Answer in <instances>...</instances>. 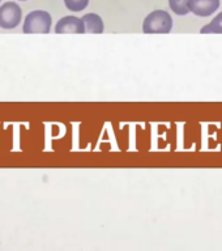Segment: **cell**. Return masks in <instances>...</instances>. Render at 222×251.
<instances>
[{
  "label": "cell",
  "instance_id": "11",
  "mask_svg": "<svg viewBox=\"0 0 222 251\" xmlns=\"http://www.w3.org/2000/svg\"><path fill=\"white\" fill-rule=\"evenodd\" d=\"M0 1H1V0H0Z\"/></svg>",
  "mask_w": 222,
  "mask_h": 251
},
{
  "label": "cell",
  "instance_id": "4",
  "mask_svg": "<svg viewBox=\"0 0 222 251\" xmlns=\"http://www.w3.org/2000/svg\"><path fill=\"white\" fill-rule=\"evenodd\" d=\"M55 33L56 34H66V33L84 34L85 25L82 19H78L76 16H64L55 25Z\"/></svg>",
  "mask_w": 222,
  "mask_h": 251
},
{
  "label": "cell",
  "instance_id": "10",
  "mask_svg": "<svg viewBox=\"0 0 222 251\" xmlns=\"http://www.w3.org/2000/svg\"><path fill=\"white\" fill-rule=\"evenodd\" d=\"M21 1H26V0H21Z\"/></svg>",
  "mask_w": 222,
  "mask_h": 251
},
{
  "label": "cell",
  "instance_id": "5",
  "mask_svg": "<svg viewBox=\"0 0 222 251\" xmlns=\"http://www.w3.org/2000/svg\"><path fill=\"white\" fill-rule=\"evenodd\" d=\"M190 12L200 17L213 15L220 8V0H190Z\"/></svg>",
  "mask_w": 222,
  "mask_h": 251
},
{
  "label": "cell",
  "instance_id": "7",
  "mask_svg": "<svg viewBox=\"0 0 222 251\" xmlns=\"http://www.w3.org/2000/svg\"><path fill=\"white\" fill-rule=\"evenodd\" d=\"M200 33H203V34H208V33L222 34V12H220L219 15L216 16L215 19L212 20L211 24L204 25V26L201 27Z\"/></svg>",
  "mask_w": 222,
  "mask_h": 251
},
{
  "label": "cell",
  "instance_id": "3",
  "mask_svg": "<svg viewBox=\"0 0 222 251\" xmlns=\"http://www.w3.org/2000/svg\"><path fill=\"white\" fill-rule=\"evenodd\" d=\"M23 19V11L15 1H8L0 7V27L15 29Z\"/></svg>",
  "mask_w": 222,
  "mask_h": 251
},
{
  "label": "cell",
  "instance_id": "1",
  "mask_svg": "<svg viewBox=\"0 0 222 251\" xmlns=\"http://www.w3.org/2000/svg\"><path fill=\"white\" fill-rule=\"evenodd\" d=\"M173 29V17L168 11L157 9L144 19L143 31L145 34H168Z\"/></svg>",
  "mask_w": 222,
  "mask_h": 251
},
{
  "label": "cell",
  "instance_id": "8",
  "mask_svg": "<svg viewBox=\"0 0 222 251\" xmlns=\"http://www.w3.org/2000/svg\"><path fill=\"white\" fill-rule=\"evenodd\" d=\"M190 0H169V5L174 13L179 16H186L190 12Z\"/></svg>",
  "mask_w": 222,
  "mask_h": 251
},
{
  "label": "cell",
  "instance_id": "9",
  "mask_svg": "<svg viewBox=\"0 0 222 251\" xmlns=\"http://www.w3.org/2000/svg\"><path fill=\"white\" fill-rule=\"evenodd\" d=\"M64 4H66L67 9L72 12H80L88 7L89 0H64Z\"/></svg>",
  "mask_w": 222,
  "mask_h": 251
},
{
  "label": "cell",
  "instance_id": "6",
  "mask_svg": "<svg viewBox=\"0 0 222 251\" xmlns=\"http://www.w3.org/2000/svg\"><path fill=\"white\" fill-rule=\"evenodd\" d=\"M85 25V33H93V34H102L105 30L103 20L97 13H86L81 17Z\"/></svg>",
  "mask_w": 222,
  "mask_h": 251
},
{
  "label": "cell",
  "instance_id": "2",
  "mask_svg": "<svg viewBox=\"0 0 222 251\" xmlns=\"http://www.w3.org/2000/svg\"><path fill=\"white\" fill-rule=\"evenodd\" d=\"M52 19L46 11H33L25 17L23 31L25 34H47L51 30Z\"/></svg>",
  "mask_w": 222,
  "mask_h": 251
}]
</instances>
